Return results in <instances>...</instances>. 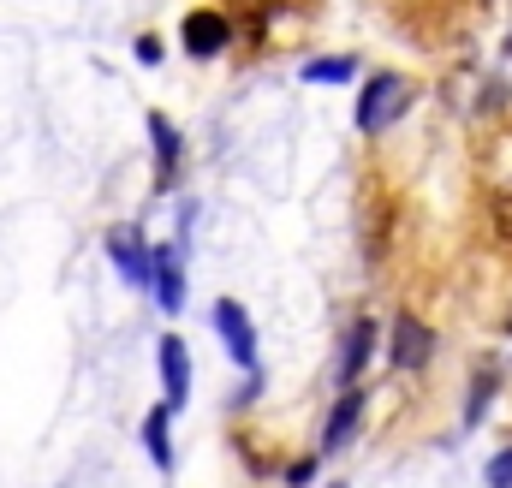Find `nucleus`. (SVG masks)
Here are the masks:
<instances>
[{
    "instance_id": "1",
    "label": "nucleus",
    "mask_w": 512,
    "mask_h": 488,
    "mask_svg": "<svg viewBox=\"0 0 512 488\" xmlns=\"http://www.w3.org/2000/svg\"><path fill=\"white\" fill-rule=\"evenodd\" d=\"M411 108V84L399 78V72H376L370 84H364V96H358V131H387V125L399 120Z\"/></svg>"
},
{
    "instance_id": "2",
    "label": "nucleus",
    "mask_w": 512,
    "mask_h": 488,
    "mask_svg": "<svg viewBox=\"0 0 512 488\" xmlns=\"http://www.w3.org/2000/svg\"><path fill=\"white\" fill-rule=\"evenodd\" d=\"M209 322H215V334H221L227 358H233V364H245V369H256V328H251V316H245L233 298H221V304L209 310Z\"/></svg>"
},
{
    "instance_id": "3",
    "label": "nucleus",
    "mask_w": 512,
    "mask_h": 488,
    "mask_svg": "<svg viewBox=\"0 0 512 488\" xmlns=\"http://www.w3.org/2000/svg\"><path fill=\"white\" fill-rule=\"evenodd\" d=\"M429 352H435V334H429L417 316H399V322H393V340H387L393 369H423L429 364Z\"/></svg>"
},
{
    "instance_id": "4",
    "label": "nucleus",
    "mask_w": 512,
    "mask_h": 488,
    "mask_svg": "<svg viewBox=\"0 0 512 488\" xmlns=\"http://www.w3.org/2000/svg\"><path fill=\"white\" fill-rule=\"evenodd\" d=\"M155 364H161V387H167V405H185L191 399V352L179 334H167L155 346Z\"/></svg>"
},
{
    "instance_id": "5",
    "label": "nucleus",
    "mask_w": 512,
    "mask_h": 488,
    "mask_svg": "<svg viewBox=\"0 0 512 488\" xmlns=\"http://www.w3.org/2000/svg\"><path fill=\"white\" fill-rule=\"evenodd\" d=\"M227 42H233V24H227L221 12H191V18H185V54L215 60Z\"/></svg>"
},
{
    "instance_id": "6",
    "label": "nucleus",
    "mask_w": 512,
    "mask_h": 488,
    "mask_svg": "<svg viewBox=\"0 0 512 488\" xmlns=\"http://www.w3.org/2000/svg\"><path fill=\"white\" fill-rule=\"evenodd\" d=\"M358 411H364V387H340V405H334V411H328V423H322V453H340V447L352 441Z\"/></svg>"
},
{
    "instance_id": "7",
    "label": "nucleus",
    "mask_w": 512,
    "mask_h": 488,
    "mask_svg": "<svg viewBox=\"0 0 512 488\" xmlns=\"http://www.w3.org/2000/svg\"><path fill=\"white\" fill-rule=\"evenodd\" d=\"M108 256L120 262V274H126L131 286H149L155 280V250H143L137 233H108Z\"/></svg>"
},
{
    "instance_id": "8",
    "label": "nucleus",
    "mask_w": 512,
    "mask_h": 488,
    "mask_svg": "<svg viewBox=\"0 0 512 488\" xmlns=\"http://www.w3.org/2000/svg\"><path fill=\"white\" fill-rule=\"evenodd\" d=\"M370 346H376V322L358 316V322L346 328V346H340V387H358V375L370 364Z\"/></svg>"
},
{
    "instance_id": "9",
    "label": "nucleus",
    "mask_w": 512,
    "mask_h": 488,
    "mask_svg": "<svg viewBox=\"0 0 512 488\" xmlns=\"http://www.w3.org/2000/svg\"><path fill=\"white\" fill-rule=\"evenodd\" d=\"M149 286H155V304L161 310H179L185 304V274H179V256L167 244H155V280Z\"/></svg>"
},
{
    "instance_id": "10",
    "label": "nucleus",
    "mask_w": 512,
    "mask_h": 488,
    "mask_svg": "<svg viewBox=\"0 0 512 488\" xmlns=\"http://www.w3.org/2000/svg\"><path fill=\"white\" fill-rule=\"evenodd\" d=\"M149 137H155V173H161V185H173V173H179V125L167 114H149Z\"/></svg>"
},
{
    "instance_id": "11",
    "label": "nucleus",
    "mask_w": 512,
    "mask_h": 488,
    "mask_svg": "<svg viewBox=\"0 0 512 488\" xmlns=\"http://www.w3.org/2000/svg\"><path fill=\"white\" fill-rule=\"evenodd\" d=\"M167 417H173V405H155V411L143 417V447H149V459H155L161 471H173V441H167Z\"/></svg>"
},
{
    "instance_id": "12",
    "label": "nucleus",
    "mask_w": 512,
    "mask_h": 488,
    "mask_svg": "<svg viewBox=\"0 0 512 488\" xmlns=\"http://www.w3.org/2000/svg\"><path fill=\"white\" fill-rule=\"evenodd\" d=\"M358 78V54H328L304 66V84H352Z\"/></svg>"
},
{
    "instance_id": "13",
    "label": "nucleus",
    "mask_w": 512,
    "mask_h": 488,
    "mask_svg": "<svg viewBox=\"0 0 512 488\" xmlns=\"http://www.w3.org/2000/svg\"><path fill=\"white\" fill-rule=\"evenodd\" d=\"M489 393H495V375H489V369H477V381H471V405H465V423H483Z\"/></svg>"
},
{
    "instance_id": "14",
    "label": "nucleus",
    "mask_w": 512,
    "mask_h": 488,
    "mask_svg": "<svg viewBox=\"0 0 512 488\" xmlns=\"http://www.w3.org/2000/svg\"><path fill=\"white\" fill-rule=\"evenodd\" d=\"M489 221H495V233H501V239H512V179L495 191V203H489Z\"/></svg>"
},
{
    "instance_id": "15",
    "label": "nucleus",
    "mask_w": 512,
    "mask_h": 488,
    "mask_svg": "<svg viewBox=\"0 0 512 488\" xmlns=\"http://www.w3.org/2000/svg\"><path fill=\"white\" fill-rule=\"evenodd\" d=\"M483 477H489V488H512V447H501V453L489 459V471H483Z\"/></svg>"
},
{
    "instance_id": "16",
    "label": "nucleus",
    "mask_w": 512,
    "mask_h": 488,
    "mask_svg": "<svg viewBox=\"0 0 512 488\" xmlns=\"http://www.w3.org/2000/svg\"><path fill=\"white\" fill-rule=\"evenodd\" d=\"M137 60H143V66H155V60H161V42H155V36H143V42H137Z\"/></svg>"
},
{
    "instance_id": "17",
    "label": "nucleus",
    "mask_w": 512,
    "mask_h": 488,
    "mask_svg": "<svg viewBox=\"0 0 512 488\" xmlns=\"http://www.w3.org/2000/svg\"><path fill=\"white\" fill-rule=\"evenodd\" d=\"M310 477H316V465H310V459H304V465H292V471H286V483H292V488H304V483H310Z\"/></svg>"
},
{
    "instance_id": "18",
    "label": "nucleus",
    "mask_w": 512,
    "mask_h": 488,
    "mask_svg": "<svg viewBox=\"0 0 512 488\" xmlns=\"http://www.w3.org/2000/svg\"><path fill=\"white\" fill-rule=\"evenodd\" d=\"M334 488H340V483H334Z\"/></svg>"
}]
</instances>
